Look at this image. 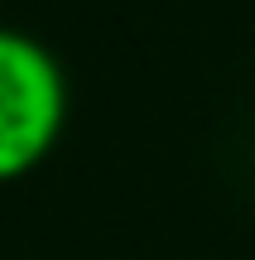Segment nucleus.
Returning <instances> with one entry per match:
<instances>
[{
  "mask_svg": "<svg viewBox=\"0 0 255 260\" xmlns=\"http://www.w3.org/2000/svg\"><path fill=\"white\" fill-rule=\"evenodd\" d=\"M67 121V77L39 39L0 24V183L34 174Z\"/></svg>",
  "mask_w": 255,
  "mask_h": 260,
  "instance_id": "nucleus-1",
  "label": "nucleus"
}]
</instances>
